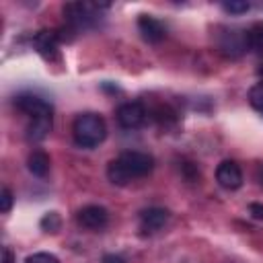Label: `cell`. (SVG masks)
I'll return each instance as SVG.
<instances>
[{"mask_svg":"<svg viewBox=\"0 0 263 263\" xmlns=\"http://www.w3.org/2000/svg\"><path fill=\"white\" fill-rule=\"evenodd\" d=\"M154 168V158L146 152L127 150L121 152L117 158H113L107 164V177L115 185H127L134 179L146 177Z\"/></svg>","mask_w":263,"mask_h":263,"instance_id":"1","label":"cell"},{"mask_svg":"<svg viewBox=\"0 0 263 263\" xmlns=\"http://www.w3.org/2000/svg\"><path fill=\"white\" fill-rule=\"evenodd\" d=\"M72 136L80 148H97L107 136L105 119L97 113H80L72 123Z\"/></svg>","mask_w":263,"mask_h":263,"instance_id":"2","label":"cell"},{"mask_svg":"<svg viewBox=\"0 0 263 263\" xmlns=\"http://www.w3.org/2000/svg\"><path fill=\"white\" fill-rule=\"evenodd\" d=\"M109 8V4H92V2H68L64 6V16H66V23L80 31V29H88L92 27L99 16H101V10Z\"/></svg>","mask_w":263,"mask_h":263,"instance_id":"3","label":"cell"},{"mask_svg":"<svg viewBox=\"0 0 263 263\" xmlns=\"http://www.w3.org/2000/svg\"><path fill=\"white\" fill-rule=\"evenodd\" d=\"M14 105L21 113L29 115L31 119L33 117H45V115H51L53 113V107L49 101H45L43 97L39 95H33V92H21L14 97Z\"/></svg>","mask_w":263,"mask_h":263,"instance_id":"4","label":"cell"},{"mask_svg":"<svg viewBox=\"0 0 263 263\" xmlns=\"http://www.w3.org/2000/svg\"><path fill=\"white\" fill-rule=\"evenodd\" d=\"M115 115H117V123L123 129H138L140 125H144V121L148 117V111H146V107L142 103L129 101V103L119 105Z\"/></svg>","mask_w":263,"mask_h":263,"instance_id":"5","label":"cell"},{"mask_svg":"<svg viewBox=\"0 0 263 263\" xmlns=\"http://www.w3.org/2000/svg\"><path fill=\"white\" fill-rule=\"evenodd\" d=\"M216 181L222 189L234 191L242 185V171L234 160H222L216 166Z\"/></svg>","mask_w":263,"mask_h":263,"instance_id":"6","label":"cell"},{"mask_svg":"<svg viewBox=\"0 0 263 263\" xmlns=\"http://www.w3.org/2000/svg\"><path fill=\"white\" fill-rule=\"evenodd\" d=\"M76 222L88 230H101L109 222V212L103 205H84L76 214Z\"/></svg>","mask_w":263,"mask_h":263,"instance_id":"7","label":"cell"},{"mask_svg":"<svg viewBox=\"0 0 263 263\" xmlns=\"http://www.w3.org/2000/svg\"><path fill=\"white\" fill-rule=\"evenodd\" d=\"M138 31L142 33V39L148 43H160L166 35V27L162 25V21H158L152 14L138 16Z\"/></svg>","mask_w":263,"mask_h":263,"instance_id":"8","label":"cell"},{"mask_svg":"<svg viewBox=\"0 0 263 263\" xmlns=\"http://www.w3.org/2000/svg\"><path fill=\"white\" fill-rule=\"evenodd\" d=\"M168 210L164 208H148L140 212V230L144 232H156L168 222Z\"/></svg>","mask_w":263,"mask_h":263,"instance_id":"9","label":"cell"},{"mask_svg":"<svg viewBox=\"0 0 263 263\" xmlns=\"http://www.w3.org/2000/svg\"><path fill=\"white\" fill-rule=\"evenodd\" d=\"M220 49L226 51L230 58H236L240 53H245L249 49V43H247V31H226L222 43H220Z\"/></svg>","mask_w":263,"mask_h":263,"instance_id":"10","label":"cell"},{"mask_svg":"<svg viewBox=\"0 0 263 263\" xmlns=\"http://www.w3.org/2000/svg\"><path fill=\"white\" fill-rule=\"evenodd\" d=\"M60 41H62V35H60L58 31H47V29L39 31V33L33 37L35 49H37L41 55H45V58H49L51 53H55Z\"/></svg>","mask_w":263,"mask_h":263,"instance_id":"11","label":"cell"},{"mask_svg":"<svg viewBox=\"0 0 263 263\" xmlns=\"http://www.w3.org/2000/svg\"><path fill=\"white\" fill-rule=\"evenodd\" d=\"M51 132V115H45V117H33L27 125V138L31 142H41L49 136Z\"/></svg>","mask_w":263,"mask_h":263,"instance_id":"12","label":"cell"},{"mask_svg":"<svg viewBox=\"0 0 263 263\" xmlns=\"http://www.w3.org/2000/svg\"><path fill=\"white\" fill-rule=\"evenodd\" d=\"M49 164H51V160H49V156H47L43 150H35V152L29 154L27 166H29V171H31L35 177H47Z\"/></svg>","mask_w":263,"mask_h":263,"instance_id":"13","label":"cell"},{"mask_svg":"<svg viewBox=\"0 0 263 263\" xmlns=\"http://www.w3.org/2000/svg\"><path fill=\"white\" fill-rule=\"evenodd\" d=\"M247 43L253 51H263V23H255L247 29Z\"/></svg>","mask_w":263,"mask_h":263,"instance_id":"14","label":"cell"},{"mask_svg":"<svg viewBox=\"0 0 263 263\" xmlns=\"http://www.w3.org/2000/svg\"><path fill=\"white\" fill-rule=\"evenodd\" d=\"M249 103H251V107H253L257 113L263 115V82L255 84V86L249 90Z\"/></svg>","mask_w":263,"mask_h":263,"instance_id":"15","label":"cell"},{"mask_svg":"<svg viewBox=\"0 0 263 263\" xmlns=\"http://www.w3.org/2000/svg\"><path fill=\"white\" fill-rule=\"evenodd\" d=\"M62 226V220L58 216V212H47L43 218H41V228L47 230V232H58Z\"/></svg>","mask_w":263,"mask_h":263,"instance_id":"16","label":"cell"},{"mask_svg":"<svg viewBox=\"0 0 263 263\" xmlns=\"http://www.w3.org/2000/svg\"><path fill=\"white\" fill-rule=\"evenodd\" d=\"M25 263H60V259L51 253H33L25 259Z\"/></svg>","mask_w":263,"mask_h":263,"instance_id":"17","label":"cell"},{"mask_svg":"<svg viewBox=\"0 0 263 263\" xmlns=\"http://www.w3.org/2000/svg\"><path fill=\"white\" fill-rule=\"evenodd\" d=\"M222 8L226 10V12H230V14H242V12H247L249 8H251V4L249 2H224L222 4Z\"/></svg>","mask_w":263,"mask_h":263,"instance_id":"18","label":"cell"},{"mask_svg":"<svg viewBox=\"0 0 263 263\" xmlns=\"http://www.w3.org/2000/svg\"><path fill=\"white\" fill-rule=\"evenodd\" d=\"M0 195H2V197H0V199H2V212L6 214V212H10V208H12V201H14V197H12V191H10L8 187H4Z\"/></svg>","mask_w":263,"mask_h":263,"instance_id":"19","label":"cell"},{"mask_svg":"<svg viewBox=\"0 0 263 263\" xmlns=\"http://www.w3.org/2000/svg\"><path fill=\"white\" fill-rule=\"evenodd\" d=\"M249 212L255 220H263V203H251L249 205Z\"/></svg>","mask_w":263,"mask_h":263,"instance_id":"20","label":"cell"},{"mask_svg":"<svg viewBox=\"0 0 263 263\" xmlns=\"http://www.w3.org/2000/svg\"><path fill=\"white\" fill-rule=\"evenodd\" d=\"M101 263H125V261H123L119 255H105Z\"/></svg>","mask_w":263,"mask_h":263,"instance_id":"21","label":"cell"},{"mask_svg":"<svg viewBox=\"0 0 263 263\" xmlns=\"http://www.w3.org/2000/svg\"><path fill=\"white\" fill-rule=\"evenodd\" d=\"M4 263H12V253H10V249H4Z\"/></svg>","mask_w":263,"mask_h":263,"instance_id":"22","label":"cell"},{"mask_svg":"<svg viewBox=\"0 0 263 263\" xmlns=\"http://www.w3.org/2000/svg\"><path fill=\"white\" fill-rule=\"evenodd\" d=\"M257 177H259V181H261V183H263V164H261V166H259V171H257Z\"/></svg>","mask_w":263,"mask_h":263,"instance_id":"23","label":"cell"},{"mask_svg":"<svg viewBox=\"0 0 263 263\" xmlns=\"http://www.w3.org/2000/svg\"><path fill=\"white\" fill-rule=\"evenodd\" d=\"M257 72H259V76H261V78H263V62H261V64H259V70H257Z\"/></svg>","mask_w":263,"mask_h":263,"instance_id":"24","label":"cell"}]
</instances>
